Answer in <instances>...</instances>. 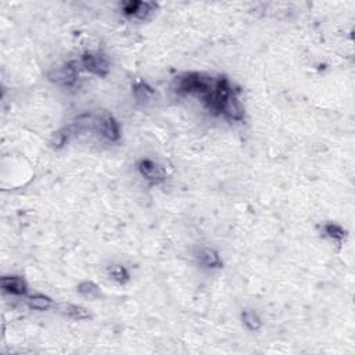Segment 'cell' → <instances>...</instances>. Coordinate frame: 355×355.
Segmentation results:
<instances>
[{
    "label": "cell",
    "instance_id": "1",
    "mask_svg": "<svg viewBox=\"0 0 355 355\" xmlns=\"http://www.w3.org/2000/svg\"><path fill=\"white\" fill-rule=\"evenodd\" d=\"M215 81L200 72H190L176 77L174 88L179 95H199L204 97L214 89Z\"/></svg>",
    "mask_w": 355,
    "mask_h": 355
},
{
    "label": "cell",
    "instance_id": "2",
    "mask_svg": "<svg viewBox=\"0 0 355 355\" xmlns=\"http://www.w3.org/2000/svg\"><path fill=\"white\" fill-rule=\"evenodd\" d=\"M81 64L84 65L86 71L100 75V77L107 75L110 71V63L103 54H99V53H85L81 58Z\"/></svg>",
    "mask_w": 355,
    "mask_h": 355
},
{
    "label": "cell",
    "instance_id": "3",
    "mask_svg": "<svg viewBox=\"0 0 355 355\" xmlns=\"http://www.w3.org/2000/svg\"><path fill=\"white\" fill-rule=\"evenodd\" d=\"M100 132L106 139H109L111 142L118 140L119 139V125L116 121V118L110 114H106L100 119Z\"/></svg>",
    "mask_w": 355,
    "mask_h": 355
},
{
    "label": "cell",
    "instance_id": "4",
    "mask_svg": "<svg viewBox=\"0 0 355 355\" xmlns=\"http://www.w3.org/2000/svg\"><path fill=\"white\" fill-rule=\"evenodd\" d=\"M222 114H225L229 119L232 121H240L243 119L244 117V111H243V107L240 106L239 100L237 97L232 95L231 97L226 99V102L224 103V107H222Z\"/></svg>",
    "mask_w": 355,
    "mask_h": 355
},
{
    "label": "cell",
    "instance_id": "5",
    "mask_svg": "<svg viewBox=\"0 0 355 355\" xmlns=\"http://www.w3.org/2000/svg\"><path fill=\"white\" fill-rule=\"evenodd\" d=\"M1 287L7 293L17 294V296H22L28 290L25 280L18 278V276H4V278H1Z\"/></svg>",
    "mask_w": 355,
    "mask_h": 355
},
{
    "label": "cell",
    "instance_id": "6",
    "mask_svg": "<svg viewBox=\"0 0 355 355\" xmlns=\"http://www.w3.org/2000/svg\"><path fill=\"white\" fill-rule=\"evenodd\" d=\"M139 171L147 181L158 182L164 178L161 168L151 160H142L139 164Z\"/></svg>",
    "mask_w": 355,
    "mask_h": 355
},
{
    "label": "cell",
    "instance_id": "7",
    "mask_svg": "<svg viewBox=\"0 0 355 355\" xmlns=\"http://www.w3.org/2000/svg\"><path fill=\"white\" fill-rule=\"evenodd\" d=\"M199 261L200 264H203L207 268H220L222 265V261L220 258V254L215 251L214 248H201L199 251Z\"/></svg>",
    "mask_w": 355,
    "mask_h": 355
},
{
    "label": "cell",
    "instance_id": "8",
    "mask_svg": "<svg viewBox=\"0 0 355 355\" xmlns=\"http://www.w3.org/2000/svg\"><path fill=\"white\" fill-rule=\"evenodd\" d=\"M63 311H64L65 315H68V317L72 318V319H78V321L89 319V318H91L89 312L85 310L84 307L74 305V304H65V305H63Z\"/></svg>",
    "mask_w": 355,
    "mask_h": 355
},
{
    "label": "cell",
    "instance_id": "9",
    "mask_svg": "<svg viewBox=\"0 0 355 355\" xmlns=\"http://www.w3.org/2000/svg\"><path fill=\"white\" fill-rule=\"evenodd\" d=\"M241 319H243L244 325L250 330H258L259 328H261V325H262L261 319H259V317L257 315V312L252 310L243 311Z\"/></svg>",
    "mask_w": 355,
    "mask_h": 355
},
{
    "label": "cell",
    "instance_id": "10",
    "mask_svg": "<svg viewBox=\"0 0 355 355\" xmlns=\"http://www.w3.org/2000/svg\"><path fill=\"white\" fill-rule=\"evenodd\" d=\"M28 304H29V307L33 308V310L45 311L49 310V308L52 307V300L47 297V296H43V294H36V296L29 297Z\"/></svg>",
    "mask_w": 355,
    "mask_h": 355
},
{
    "label": "cell",
    "instance_id": "11",
    "mask_svg": "<svg viewBox=\"0 0 355 355\" xmlns=\"http://www.w3.org/2000/svg\"><path fill=\"white\" fill-rule=\"evenodd\" d=\"M78 291L86 298L100 297V289L93 282H82L78 284Z\"/></svg>",
    "mask_w": 355,
    "mask_h": 355
},
{
    "label": "cell",
    "instance_id": "12",
    "mask_svg": "<svg viewBox=\"0 0 355 355\" xmlns=\"http://www.w3.org/2000/svg\"><path fill=\"white\" fill-rule=\"evenodd\" d=\"M323 229H325V233L329 236L330 239L342 241L346 237V231L340 225H337V224H328V225H325Z\"/></svg>",
    "mask_w": 355,
    "mask_h": 355
},
{
    "label": "cell",
    "instance_id": "13",
    "mask_svg": "<svg viewBox=\"0 0 355 355\" xmlns=\"http://www.w3.org/2000/svg\"><path fill=\"white\" fill-rule=\"evenodd\" d=\"M110 276L111 279H114L118 283H125L129 279V273L125 269V266L117 265V266H113L110 269Z\"/></svg>",
    "mask_w": 355,
    "mask_h": 355
},
{
    "label": "cell",
    "instance_id": "14",
    "mask_svg": "<svg viewBox=\"0 0 355 355\" xmlns=\"http://www.w3.org/2000/svg\"><path fill=\"white\" fill-rule=\"evenodd\" d=\"M133 92H135V96L137 100H140V102H144V100H147L151 95H153V91L150 89L147 85L144 84V82H139V84H136L135 86H133Z\"/></svg>",
    "mask_w": 355,
    "mask_h": 355
},
{
    "label": "cell",
    "instance_id": "15",
    "mask_svg": "<svg viewBox=\"0 0 355 355\" xmlns=\"http://www.w3.org/2000/svg\"><path fill=\"white\" fill-rule=\"evenodd\" d=\"M142 1H126L122 4V13L128 17H136Z\"/></svg>",
    "mask_w": 355,
    "mask_h": 355
},
{
    "label": "cell",
    "instance_id": "16",
    "mask_svg": "<svg viewBox=\"0 0 355 355\" xmlns=\"http://www.w3.org/2000/svg\"><path fill=\"white\" fill-rule=\"evenodd\" d=\"M68 136H70V133H68V129L60 130V132H57L56 135L53 136V139H52L53 147H56V149L63 147L65 143H67V140H68Z\"/></svg>",
    "mask_w": 355,
    "mask_h": 355
}]
</instances>
